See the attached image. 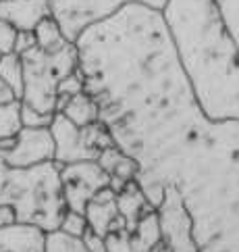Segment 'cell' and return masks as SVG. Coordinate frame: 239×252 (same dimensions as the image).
Here are the masks:
<instances>
[{"mask_svg": "<svg viewBox=\"0 0 239 252\" xmlns=\"http://www.w3.org/2000/svg\"><path fill=\"white\" fill-rule=\"evenodd\" d=\"M160 17L200 113L239 121V50L214 0H166Z\"/></svg>", "mask_w": 239, "mask_h": 252, "instance_id": "6da1fadb", "label": "cell"}, {"mask_svg": "<svg viewBox=\"0 0 239 252\" xmlns=\"http://www.w3.org/2000/svg\"><path fill=\"white\" fill-rule=\"evenodd\" d=\"M0 204L11 206L17 223L35 225L42 231L58 229L67 213L60 165L50 163L15 169L0 158Z\"/></svg>", "mask_w": 239, "mask_h": 252, "instance_id": "7a4b0ae2", "label": "cell"}, {"mask_svg": "<svg viewBox=\"0 0 239 252\" xmlns=\"http://www.w3.org/2000/svg\"><path fill=\"white\" fill-rule=\"evenodd\" d=\"M23 65V94L21 104L40 113H56V88L77 69V48L69 42L56 52H44L38 46L21 55Z\"/></svg>", "mask_w": 239, "mask_h": 252, "instance_id": "3957f363", "label": "cell"}, {"mask_svg": "<svg viewBox=\"0 0 239 252\" xmlns=\"http://www.w3.org/2000/svg\"><path fill=\"white\" fill-rule=\"evenodd\" d=\"M50 136L54 142V163L71 165L79 160H96L98 155L114 144L110 129L102 121L77 127L63 113H54L50 123Z\"/></svg>", "mask_w": 239, "mask_h": 252, "instance_id": "277c9868", "label": "cell"}, {"mask_svg": "<svg viewBox=\"0 0 239 252\" xmlns=\"http://www.w3.org/2000/svg\"><path fill=\"white\" fill-rule=\"evenodd\" d=\"M158 227H160V240L173 252H198L196 240H193V223L187 209L183 204L181 194L173 186L164 188L162 202L156 209Z\"/></svg>", "mask_w": 239, "mask_h": 252, "instance_id": "5b68a950", "label": "cell"}, {"mask_svg": "<svg viewBox=\"0 0 239 252\" xmlns=\"http://www.w3.org/2000/svg\"><path fill=\"white\" fill-rule=\"evenodd\" d=\"M110 175L96 160H79V163L60 165V184L69 211L83 213L85 204L104 188H108Z\"/></svg>", "mask_w": 239, "mask_h": 252, "instance_id": "8992f818", "label": "cell"}, {"mask_svg": "<svg viewBox=\"0 0 239 252\" xmlns=\"http://www.w3.org/2000/svg\"><path fill=\"white\" fill-rule=\"evenodd\" d=\"M0 158L8 167H15V169H25V167L54 160V142H52L50 129L21 127V131L15 136L11 146L0 150Z\"/></svg>", "mask_w": 239, "mask_h": 252, "instance_id": "52a82bcc", "label": "cell"}, {"mask_svg": "<svg viewBox=\"0 0 239 252\" xmlns=\"http://www.w3.org/2000/svg\"><path fill=\"white\" fill-rule=\"evenodd\" d=\"M83 215H85L87 227L102 238H106L112 231L127 229L125 219L121 217L119 209H117V194H114L110 188H104V190L96 194L92 200L85 204Z\"/></svg>", "mask_w": 239, "mask_h": 252, "instance_id": "ba28073f", "label": "cell"}, {"mask_svg": "<svg viewBox=\"0 0 239 252\" xmlns=\"http://www.w3.org/2000/svg\"><path fill=\"white\" fill-rule=\"evenodd\" d=\"M52 17L50 0H0V21L17 32H33L42 19Z\"/></svg>", "mask_w": 239, "mask_h": 252, "instance_id": "9c48e42d", "label": "cell"}, {"mask_svg": "<svg viewBox=\"0 0 239 252\" xmlns=\"http://www.w3.org/2000/svg\"><path fill=\"white\" fill-rule=\"evenodd\" d=\"M44 236L35 225L15 223L0 227V252H44Z\"/></svg>", "mask_w": 239, "mask_h": 252, "instance_id": "30bf717a", "label": "cell"}, {"mask_svg": "<svg viewBox=\"0 0 239 252\" xmlns=\"http://www.w3.org/2000/svg\"><path fill=\"white\" fill-rule=\"evenodd\" d=\"M117 209H119V215L125 219V225H127V231L131 233L135 229V225L139 221V217L144 215L148 209H152L148 202L144 194H141L139 186L131 179L127 182V186L117 194Z\"/></svg>", "mask_w": 239, "mask_h": 252, "instance_id": "8fae6325", "label": "cell"}, {"mask_svg": "<svg viewBox=\"0 0 239 252\" xmlns=\"http://www.w3.org/2000/svg\"><path fill=\"white\" fill-rule=\"evenodd\" d=\"M60 113H63L71 123H75L77 127H85V125L98 121V102L87 92H81V94L71 96Z\"/></svg>", "mask_w": 239, "mask_h": 252, "instance_id": "7c38bea8", "label": "cell"}, {"mask_svg": "<svg viewBox=\"0 0 239 252\" xmlns=\"http://www.w3.org/2000/svg\"><path fill=\"white\" fill-rule=\"evenodd\" d=\"M33 38H35V46L44 52H56L69 44V40L65 38V33L54 17H46V19H42L35 25Z\"/></svg>", "mask_w": 239, "mask_h": 252, "instance_id": "4fadbf2b", "label": "cell"}, {"mask_svg": "<svg viewBox=\"0 0 239 252\" xmlns=\"http://www.w3.org/2000/svg\"><path fill=\"white\" fill-rule=\"evenodd\" d=\"M0 82H2L11 94L21 100L23 94V65L21 57L11 52V55H0Z\"/></svg>", "mask_w": 239, "mask_h": 252, "instance_id": "5bb4252c", "label": "cell"}, {"mask_svg": "<svg viewBox=\"0 0 239 252\" xmlns=\"http://www.w3.org/2000/svg\"><path fill=\"white\" fill-rule=\"evenodd\" d=\"M21 127V100L0 104V142L13 140Z\"/></svg>", "mask_w": 239, "mask_h": 252, "instance_id": "9a60e30c", "label": "cell"}, {"mask_svg": "<svg viewBox=\"0 0 239 252\" xmlns=\"http://www.w3.org/2000/svg\"><path fill=\"white\" fill-rule=\"evenodd\" d=\"M44 252H90V250L85 248L81 238L54 229V231H46V236H44Z\"/></svg>", "mask_w": 239, "mask_h": 252, "instance_id": "2e32d148", "label": "cell"}, {"mask_svg": "<svg viewBox=\"0 0 239 252\" xmlns=\"http://www.w3.org/2000/svg\"><path fill=\"white\" fill-rule=\"evenodd\" d=\"M60 231L69 233V236H75V238H81L85 229H87V221H85V215L83 213H75V211H69L63 215L60 219V225H58Z\"/></svg>", "mask_w": 239, "mask_h": 252, "instance_id": "e0dca14e", "label": "cell"}, {"mask_svg": "<svg viewBox=\"0 0 239 252\" xmlns=\"http://www.w3.org/2000/svg\"><path fill=\"white\" fill-rule=\"evenodd\" d=\"M52 117H54V115L40 113V111L31 109V106H25V104H21V125H23V127H29V129L50 127Z\"/></svg>", "mask_w": 239, "mask_h": 252, "instance_id": "ac0fdd59", "label": "cell"}, {"mask_svg": "<svg viewBox=\"0 0 239 252\" xmlns=\"http://www.w3.org/2000/svg\"><path fill=\"white\" fill-rule=\"evenodd\" d=\"M15 40H17V30L11 23L0 21V55H11L15 50Z\"/></svg>", "mask_w": 239, "mask_h": 252, "instance_id": "d6986e66", "label": "cell"}, {"mask_svg": "<svg viewBox=\"0 0 239 252\" xmlns=\"http://www.w3.org/2000/svg\"><path fill=\"white\" fill-rule=\"evenodd\" d=\"M35 48V38L33 32H17V40H15V55H25L27 50Z\"/></svg>", "mask_w": 239, "mask_h": 252, "instance_id": "ffe728a7", "label": "cell"}, {"mask_svg": "<svg viewBox=\"0 0 239 252\" xmlns=\"http://www.w3.org/2000/svg\"><path fill=\"white\" fill-rule=\"evenodd\" d=\"M81 240H83L85 248L90 250V252H106V242H104V238L98 236V233H94L90 227L85 229V233L81 236Z\"/></svg>", "mask_w": 239, "mask_h": 252, "instance_id": "44dd1931", "label": "cell"}, {"mask_svg": "<svg viewBox=\"0 0 239 252\" xmlns=\"http://www.w3.org/2000/svg\"><path fill=\"white\" fill-rule=\"evenodd\" d=\"M17 223V215L11 206H4L0 204V227H8V225H15Z\"/></svg>", "mask_w": 239, "mask_h": 252, "instance_id": "7402d4cb", "label": "cell"}, {"mask_svg": "<svg viewBox=\"0 0 239 252\" xmlns=\"http://www.w3.org/2000/svg\"><path fill=\"white\" fill-rule=\"evenodd\" d=\"M11 100H17V98L11 94V90L0 82V104H2V102H11Z\"/></svg>", "mask_w": 239, "mask_h": 252, "instance_id": "603a6c76", "label": "cell"}, {"mask_svg": "<svg viewBox=\"0 0 239 252\" xmlns=\"http://www.w3.org/2000/svg\"><path fill=\"white\" fill-rule=\"evenodd\" d=\"M150 252H173V250H171V248H169V246H166V244H164V242L160 240V242H158V244H154L152 248H150Z\"/></svg>", "mask_w": 239, "mask_h": 252, "instance_id": "cb8c5ba5", "label": "cell"}]
</instances>
